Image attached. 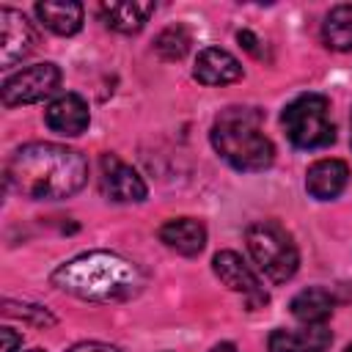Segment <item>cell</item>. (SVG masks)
<instances>
[{
  "mask_svg": "<svg viewBox=\"0 0 352 352\" xmlns=\"http://www.w3.org/2000/svg\"><path fill=\"white\" fill-rule=\"evenodd\" d=\"M6 182L25 198L58 201L74 195L88 182V162L77 148L60 143H25L11 154Z\"/></svg>",
  "mask_w": 352,
  "mask_h": 352,
  "instance_id": "obj_1",
  "label": "cell"
},
{
  "mask_svg": "<svg viewBox=\"0 0 352 352\" xmlns=\"http://www.w3.org/2000/svg\"><path fill=\"white\" fill-rule=\"evenodd\" d=\"M52 283L60 292L74 294L80 300L121 302L140 292L143 272L118 253L88 250V253H80V256L69 258L66 264H60L52 272Z\"/></svg>",
  "mask_w": 352,
  "mask_h": 352,
  "instance_id": "obj_2",
  "label": "cell"
},
{
  "mask_svg": "<svg viewBox=\"0 0 352 352\" xmlns=\"http://www.w3.org/2000/svg\"><path fill=\"white\" fill-rule=\"evenodd\" d=\"M214 151L236 170H264L275 160V146L261 129V113L250 107H226L212 126Z\"/></svg>",
  "mask_w": 352,
  "mask_h": 352,
  "instance_id": "obj_3",
  "label": "cell"
},
{
  "mask_svg": "<svg viewBox=\"0 0 352 352\" xmlns=\"http://www.w3.org/2000/svg\"><path fill=\"white\" fill-rule=\"evenodd\" d=\"M245 242H248L250 258L270 280L283 283L297 272L300 253H297L292 234L283 226H278L272 220H258V223L248 226Z\"/></svg>",
  "mask_w": 352,
  "mask_h": 352,
  "instance_id": "obj_4",
  "label": "cell"
},
{
  "mask_svg": "<svg viewBox=\"0 0 352 352\" xmlns=\"http://www.w3.org/2000/svg\"><path fill=\"white\" fill-rule=\"evenodd\" d=\"M283 129L297 148H324L336 138L330 121V102L322 94H302L283 110Z\"/></svg>",
  "mask_w": 352,
  "mask_h": 352,
  "instance_id": "obj_5",
  "label": "cell"
},
{
  "mask_svg": "<svg viewBox=\"0 0 352 352\" xmlns=\"http://www.w3.org/2000/svg\"><path fill=\"white\" fill-rule=\"evenodd\" d=\"M60 85V69L55 63H33L28 69L14 72L3 82V104L16 107V104H33L47 96H52Z\"/></svg>",
  "mask_w": 352,
  "mask_h": 352,
  "instance_id": "obj_6",
  "label": "cell"
},
{
  "mask_svg": "<svg viewBox=\"0 0 352 352\" xmlns=\"http://www.w3.org/2000/svg\"><path fill=\"white\" fill-rule=\"evenodd\" d=\"M99 168H102L99 187L110 201H116V204H138V201L146 198L148 190H146L143 176L132 165L118 160L116 154H102Z\"/></svg>",
  "mask_w": 352,
  "mask_h": 352,
  "instance_id": "obj_7",
  "label": "cell"
},
{
  "mask_svg": "<svg viewBox=\"0 0 352 352\" xmlns=\"http://www.w3.org/2000/svg\"><path fill=\"white\" fill-rule=\"evenodd\" d=\"M212 267H214V275H217L231 292L242 294L250 308L267 302V292L261 289V280H258L256 272L245 264V258H242L239 253H234V250H220V253H214Z\"/></svg>",
  "mask_w": 352,
  "mask_h": 352,
  "instance_id": "obj_8",
  "label": "cell"
},
{
  "mask_svg": "<svg viewBox=\"0 0 352 352\" xmlns=\"http://www.w3.org/2000/svg\"><path fill=\"white\" fill-rule=\"evenodd\" d=\"M33 44H36V33L30 22L16 8L3 6L0 8V63L14 66L25 55H30Z\"/></svg>",
  "mask_w": 352,
  "mask_h": 352,
  "instance_id": "obj_9",
  "label": "cell"
},
{
  "mask_svg": "<svg viewBox=\"0 0 352 352\" xmlns=\"http://www.w3.org/2000/svg\"><path fill=\"white\" fill-rule=\"evenodd\" d=\"M44 118H47V126H50L52 132L69 135V138L85 132V126H88V121H91L88 104H85V99H82L80 94H60V96H55V99L47 104Z\"/></svg>",
  "mask_w": 352,
  "mask_h": 352,
  "instance_id": "obj_10",
  "label": "cell"
},
{
  "mask_svg": "<svg viewBox=\"0 0 352 352\" xmlns=\"http://www.w3.org/2000/svg\"><path fill=\"white\" fill-rule=\"evenodd\" d=\"M192 77L198 82H204V85H228V82H234V80L242 77V66H239V60L228 50H223V47H206L195 58Z\"/></svg>",
  "mask_w": 352,
  "mask_h": 352,
  "instance_id": "obj_11",
  "label": "cell"
},
{
  "mask_svg": "<svg viewBox=\"0 0 352 352\" xmlns=\"http://www.w3.org/2000/svg\"><path fill=\"white\" fill-rule=\"evenodd\" d=\"M349 182V168L344 160H316L305 173V190L316 201H330L344 192Z\"/></svg>",
  "mask_w": 352,
  "mask_h": 352,
  "instance_id": "obj_12",
  "label": "cell"
},
{
  "mask_svg": "<svg viewBox=\"0 0 352 352\" xmlns=\"http://www.w3.org/2000/svg\"><path fill=\"white\" fill-rule=\"evenodd\" d=\"M333 336L324 324H302L300 330H275L267 341L270 352H324Z\"/></svg>",
  "mask_w": 352,
  "mask_h": 352,
  "instance_id": "obj_13",
  "label": "cell"
},
{
  "mask_svg": "<svg viewBox=\"0 0 352 352\" xmlns=\"http://www.w3.org/2000/svg\"><path fill=\"white\" fill-rule=\"evenodd\" d=\"M160 239H162L170 250L182 253V256H195V253H201L204 245H206V228H204V223L195 220V217H173V220L162 223Z\"/></svg>",
  "mask_w": 352,
  "mask_h": 352,
  "instance_id": "obj_14",
  "label": "cell"
},
{
  "mask_svg": "<svg viewBox=\"0 0 352 352\" xmlns=\"http://www.w3.org/2000/svg\"><path fill=\"white\" fill-rule=\"evenodd\" d=\"M36 16L41 25L58 36H72L82 28V6L74 0H44L36 3Z\"/></svg>",
  "mask_w": 352,
  "mask_h": 352,
  "instance_id": "obj_15",
  "label": "cell"
},
{
  "mask_svg": "<svg viewBox=\"0 0 352 352\" xmlns=\"http://www.w3.org/2000/svg\"><path fill=\"white\" fill-rule=\"evenodd\" d=\"M154 14V3H102L99 16L116 33H138L148 16Z\"/></svg>",
  "mask_w": 352,
  "mask_h": 352,
  "instance_id": "obj_16",
  "label": "cell"
},
{
  "mask_svg": "<svg viewBox=\"0 0 352 352\" xmlns=\"http://www.w3.org/2000/svg\"><path fill=\"white\" fill-rule=\"evenodd\" d=\"M333 294L327 289H319V286H311V289H302L294 294L292 300V316L302 324H324V319L333 314Z\"/></svg>",
  "mask_w": 352,
  "mask_h": 352,
  "instance_id": "obj_17",
  "label": "cell"
},
{
  "mask_svg": "<svg viewBox=\"0 0 352 352\" xmlns=\"http://www.w3.org/2000/svg\"><path fill=\"white\" fill-rule=\"evenodd\" d=\"M322 38L330 50L349 52L352 50V6H336L324 16Z\"/></svg>",
  "mask_w": 352,
  "mask_h": 352,
  "instance_id": "obj_18",
  "label": "cell"
},
{
  "mask_svg": "<svg viewBox=\"0 0 352 352\" xmlns=\"http://www.w3.org/2000/svg\"><path fill=\"white\" fill-rule=\"evenodd\" d=\"M190 44H192V38H190L187 28H182V25H170V28H165V30L157 36L154 50H157L160 58H165V60H179V58L187 55Z\"/></svg>",
  "mask_w": 352,
  "mask_h": 352,
  "instance_id": "obj_19",
  "label": "cell"
},
{
  "mask_svg": "<svg viewBox=\"0 0 352 352\" xmlns=\"http://www.w3.org/2000/svg\"><path fill=\"white\" fill-rule=\"evenodd\" d=\"M69 352H124V349L104 344V341H82V344H74Z\"/></svg>",
  "mask_w": 352,
  "mask_h": 352,
  "instance_id": "obj_20",
  "label": "cell"
},
{
  "mask_svg": "<svg viewBox=\"0 0 352 352\" xmlns=\"http://www.w3.org/2000/svg\"><path fill=\"white\" fill-rule=\"evenodd\" d=\"M0 336H3V349H0V352H16V346H22V336H19L16 330L3 327Z\"/></svg>",
  "mask_w": 352,
  "mask_h": 352,
  "instance_id": "obj_21",
  "label": "cell"
},
{
  "mask_svg": "<svg viewBox=\"0 0 352 352\" xmlns=\"http://www.w3.org/2000/svg\"><path fill=\"white\" fill-rule=\"evenodd\" d=\"M212 352H239V349H236L234 344H228V341H226V344H217Z\"/></svg>",
  "mask_w": 352,
  "mask_h": 352,
  "instance_id": "obj_22",
  "label": "cell"
},
{
  "mask_svg": "<svg viewBox=\"0 0 352 352\" xmlns=\"http://www.w3.org/2000/svg\"><path fill=\"white\" fill-rule=\"evenodd\" d=\"M344 352H352V344H349V346H346V349H344Z\"/></svg>",
  "mask_w": 352,
  "mask_h": 352,
  "instance_id": "obj_23",
  "label": "cell"
},
{
  "mask_svg": "<svg viewBox=\"0 0 352 352\" xmlns=\"http://www.w3.org/2000/svg\"><path fill=\"white\" fill-rule=\"evenodd\" d=\"M30 352H44V349H30Z\"/></svg>",
  "mask_w": 352,
  "mask_h": 352,
  "instance_id": "obj_24",
  "label": "cell"
}]
</instances>
